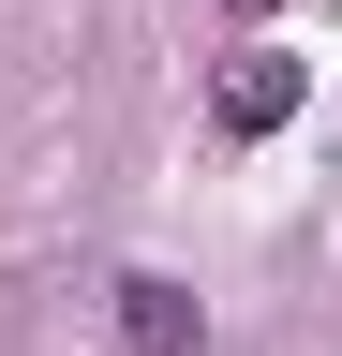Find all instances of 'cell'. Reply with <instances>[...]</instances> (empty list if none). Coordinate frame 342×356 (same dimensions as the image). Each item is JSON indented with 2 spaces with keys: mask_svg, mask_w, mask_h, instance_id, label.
<instances>
[{
  "mask_svg": "<svg viewBox=\"0 0 342 356\" xmlns=\"http://www.w3.org/2000/svg\"><path fill=\"white\" fill-rule=\"evenodd\" d=\"M297 89H313V74H297L283 44H238V60L208 74V119H224V134H283V119H297Z\"/></svg>",
  "mask_w": 342,
  "mask_h": 356,
  "instance_id": "cell-1",
  "label": "cell"
},
{
  "mask_svg": "<svg viewBox=\"0 0 342 356\" xmlns=\"http://www.w3.org/2000/svg\"><path fill=\"white\" fill-rule=\"evenodd\" d=\"M119 341H134V356H194V341H208V312L164 282V267H134V282H119Z\"/></svg>",
  "mask_w": 342,
  "mask_h": 356,
  "instance_id": "cell-2",
  "label": "cell"
},
{
  "mask_svg": "<svg viewBox=\"0 0 342 356\" xmlns=\"http://www.w3.org/2000/svg\"><path fill=\"white\" fill-rule=\"evenodd\" d=\"M224 15H268V0H224Z\"/></svg>",
  "mask_w": 342,
  "mask_h": 356,
  "instance_id": "cell-3",
  "label": "cell"
}]
</instances>
